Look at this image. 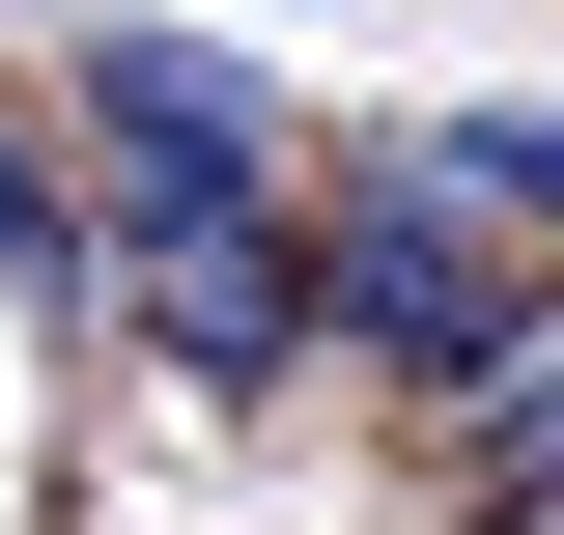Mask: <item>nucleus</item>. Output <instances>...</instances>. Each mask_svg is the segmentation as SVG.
<instances>
[{
    "label": "nucleus",
    "mask_w": 564,
    "mask_h": 535,
    "mask_svg": "<svg viewBox=\"0 0 564 535\" xmlns=\"http://www.w3.org/2000/svg\"><path fill=\"white\" fill-rule=\"evenodd\" d=\"M113 338L170 367V395H254V367H311V254H282V198H141Z\"/></svg>",
    "instance_id": "f03ea898"
},
{
    "label": "nucleus",
    "mask_w": 564,
    "mask_h": 535,
    "mask_svg": "<svg viewBox=\"0 0 564 535\" xmlns=\"http://www.w3.org/2000/svg\"><path fill=\"white\" fill-rule=\"evenodd\" d=\"M282 29H311V0H282Z\"/></svg>",
    "instance_id": "20e7f679"
},
{
    "label": "nucleus",
    "mask_w": 564,
    "mask_h": 535,
    "mask_svg": "<svg viewBox=\"0 0 564 535\" xmlns=\"http://www.w3.org/2000/svg\"><path fill=\"white\" fill-rule=\"evenodd\" d=\"M311 338H367L395 395H508V367H536L508 198H480V170H367V198L311 226Z\"/></svg>",
    "instance_id": "f257e3e1"
},
{
    "label": "nucleus",
    "mask_w": 564,
    "mask_h": 535,
    "mask_svg": "<svg viewBox=\"0 0 564 535\" xmlns=\"http://www.w3.org/2000/svg\"><path fill=\"white\" fill-rule=\"evenodd\" d=\"M85 141H113L141 198H282V113H254L226 29H113V57H85Z\"/></svg>",
    "instance_id": "7ed1b4c3"
}]
</instances>
